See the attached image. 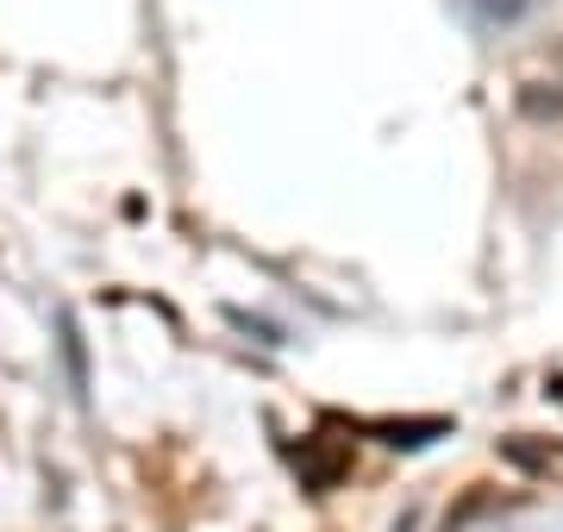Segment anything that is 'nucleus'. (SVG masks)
Returning <instances> with one entry per match:
<instances>
[{
  "instance_id": "nucleus-1",
  "label": "nucleus",
  "mask_w": 563,
  "mask_h": 532,
  "mask_svg": "<svg viewBox=\"0 0 563 532\" xmlns=\"http://www.w3.org/2000/svg\"><path fill=\"white\" fill-rule=\"evenodd\" d=\"M463 7L483 25H520L526 13H532V0H463Z\"/></svg>"
}]
</instances>
